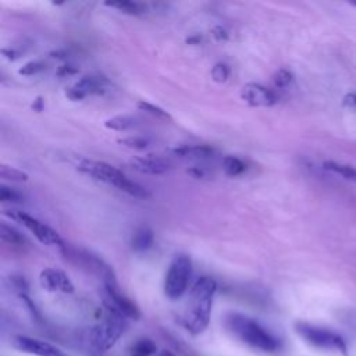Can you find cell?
I'll return each mask as SVG.
<instances>
[{"mask_svg": "<svg viewBox=\"0 0 356 356\" xmlns=\"http://www.w3.org/2000/svg\"><path fill=\"white\" fill-rule=\"evenodd\" d=\"M216 291L217 284L210 277L199 278L192 286L185 312L182 314V325L192 335L202 334L207 328Z\"/></svg>", "mask_w": 356, "mask_h": 356, "instance_id": "cell-1", "label": "cell"}, {"mask_svg": "<svg viewBox=\"0 0 356 356\" xmlns=\"http://www.w3.org/2000/svg\"><path fill=\"white\" fill-rule=\"evenodd\" d=\"M227 328L243 343L261 352H275L280 349V339L266 330L260 323L241 313H229L225 318Z\"/></svg>", "mask_w": 356, "mask_h": 356, "instance_id": "cell-2", "label": "cell"}, {"mask_svg": "<svg viewBox=\"0 0 356 356\" xmlns=\"http://www.w3.org/2000/svg\"><path fill=\"white\" fill-rule=\"evenodd\" d=\"M78 170L81 172H83L85 175L93 178L96 181H100L103 184L111 185L132 197L149 199L152 196L149 189H146L140 184L129 179L121 170H118L117 167H114L108 163L85 159V160L79 161Z\"/></svg>", "mask_w": 356, "mask_h": 356, "instance_id": "cell-3", "label": "cell"}, {"mask_svg": "<svg viewBox=\"0 0 356 356\" xmlns=\"http://www.w3.org/2000/svg\"><path fill=\"white\" fill-rule=\"evenodd\" d=\"M128 327L127 318L120 313L108 310L107 317L90 328L88 343L96 353H104L111 349Z\"/></svg>", "mask_w": 356, "mask_h": 356, "instance_id": "cell-4", "label": "cell"}, {"mask_svg": "<svg viewBox=\"0 0 356 356\" xmlns=\"http://www.w3.org/2000/svg\"><path fill=\"white\" fill-rule=\"evenodd\" d=\"M192 274V261L188 254H175L164 277V293L168 299H179L189 284Z\"/></svg>", "mask_w": 356, "mask_h": 356, "instance_id": "cell-5", "label": "cell"}, {"mask_svg": "<svg viewBox=\"0 0 356 356\" xmlns=\"http://www.w3.org/2000/svg\"><path fill=\"white\" fill-rule=\"evenodd\" d=\"M60 252L71 261L86 267L90 273L96 274L97 277L102 278L103 285H111V284H117L115 280V274L113 271V268L103 260L100 259L97 254L86 250V249H79V248H74L70 246L67 243H64V246L60 249Z\"/></svg>", "mask_w": 356, "mask_h": 356, "instance_id": "cell-6", "label": "cell"}, {"mask_svg": "<svg viewBox=\"0 0 356 356\" xmlns=\"http://www.w3.org/2000/svg\"><path fill=\"white\" fill-rule=\"evenodd\" d=\"M296 332L310 345L316 346V348H321V349H327V350H335V352H341L343 355H346L348 352V346L345 339L327 328L323 327H316L307 323H296L295 325Z\"/></svg>", "mask_w": 356, "mask_h": 356, "instance_id": "cell-7", "label": "cell"}, {"mask_svg": "<svg viewBox=\"0 0 356 356\" xmlns=\"http://www.w3.org/2000/svg\"><path fill=\"white\" fill-rule=\"evenodd\" d=\"M4 214L8 216L11 220L22 224L43 245L57 246L58 249H61L64 246L65 242L61 239V236L53 228H50L44 222L39 221L38 218L26 214L25 211H21V210H6Z\"/></svg>", "mask_w": 356, "mask_h": 356, "instance_id": "cell-8", "label": "cell"}, {"mask_svg": "<svg viewBox=\"0 0 356 356\" xmlns=\"http://www.w3.org/2000/svg\"><path fill=\"white\" fill-rule=\"evenodd\" d=\"M104 305L107 310H113L115 313H120L125 318H134L138 320L140 317V312L138 306L127 296L124 295L117 284L104 285Z\"/></svg>", "mask_w": 356, "mask_h": 356, "instance_id": "cell-9", "label": "cell"}, {"mask_svg": "<svg viewBox=\"0 0 356 356\" xmlns=\"http://www.w3.org/2000/svg\"><path fill=\"white\" fill-rule=\"evenodd\" d=\"M241 99L252 107H271L278 103V95L275 90L257 82L243 85L241 89Z\"/></svg>", "mask_w": 356, "mask_h": 356, "instance_id": "cell-10", "label": "cell"}, {"mask_svg": "<svg viewBox=\"0 0 356 356\" xmlns=\"http://www.w3.org/2000/svg\"><path fill=\"white\" fill-rule=\"evenodd\" d=\"M14 346L21 352L36 355V356H70L63 349H60L58 346L50 342L26 337V335H17L14 338Z\"/></svg>", "mask_w": 356, "mask_h": 356, "instance_id": "cell-11", "label": "cell"}, {"mask_svg": "<svg viewBox=\"0 0 356 356\" xmlns=\"http://www.w3.org/2000/svg\"><path fill=\"white\" fill-rule=\"evenodd\" d=\"M107 81L102 76H83L72 86L67 88L65 96L72 102H79L89 95H103Z\"/></svg>", "mask_w": 356, "mask_h": 356, "instance_id": "cell-12", "label": "cell"}, {"mask_svg": "<svg viewBox=\"0 0 356 356\" xmlns=\"http://www.w3.org/2000/svg\"><path fill=\"white\" fill-rule=\"evenodd\" d=\"M129 165L140 172L149 175H160L171 168V163L160 156L156 154H146V156H135L129 160Z\"/></svg>", "mask_w": 356, "mask_h": 356, "instance_id": "cell-13", "label": "cell"}, {"mask_svg": "<svg viewBox=\"0 0 356 356\" xmlns=\"http://www.w3.org/2000/svg\"><path fill=\"white\" fill-rule=\"evenodd\" d=\"M40 285L49 292H74V285L68 275L56 268H44L39 275Z\"/></svg>", "mask_w": 356, "mask_h": 356, "instance_id": "cell-14", "label": "cell"}, {"mask_svg": "<svg viewBox=\"0 0 356 356\" xmlns=\"http://www.w3.org/2000/svg\"><path fill=\"white\" fill-rule=\"evenodd\" d=\"M174 156L179 159H207L213 156V147L207 145H184L172 149Z\"/></svg>", "mask_w": 356, "mask_h": 356, "instance_id": "cell-15", "label": "cell"}, {"mask_svg": "<svg viewBox=\"0 0 356 356\" xmlns=\"http://www.w3.org/2000/svg\"><path fill=\"white\" fill-rule=\"evenodd\" d=\"M153 241H154V235L152 229L147 227H140L134 232L131 238V248L135 252H145L152 248Z\"/></svg>", "mask_w": 356, "mask_h": 356, "instance_id": "cell-16", "label": "cell"}, {"mask_svg": "<svg viewBox=\"0 0 356 356\" xmlns=\"http://www.w3.org/2000/svg\"><path fill=\"white\" fill-rule=\"evenodd\" d=\"M104 6L118 10L122 14L128 15H142L147 11V6L139 1H129V0H118V1H106Z\"/></svg>", "mask_w": 356, "mask_h": 356, "instance_id": "cell-17", "label": "cell"}, {"mask_svg": "<svg viewBox=\"0 0 356 356\" xmlns=\"http://www.w3.org/2000/svg\"><path fill=\"white\" fill-rule=\"evenodd\" d=\"M136 117L134 115H128V114H121V115H114L108 120L104 121V127L113 131H118V132H124L128 131L134 127H136Z\"/></svg>", "mask_w": 356, "mask_h": 356, "instance_id": "cell-18", "label": "cell"}, {"mask_svg": "<svg viewBox=\"0 0 356 356\" xmlns=\"http://www.w3.org/2000/svg\"><path fill=\"white\" fill-rule=\"evenodd\" d=\"M0 236H1L3 242L8 243V245H13V246H17V248H24L26 245L25 236L19 231H17L15 228L7 225L6 222L0 224Z\"/></svg>", "mask_w": 356, "mask_h": 356, "instance_id": "cell-19", "label": "cell"}, {"mask_svg": "<svg viewBox=\"0 0 356 356\" xmlns=\"http://www.w3.org/2000/svg\"><path fill=\"white\" fill-rule=\"evenodd\" d=\"M222 170L228 177H238L246 171V164L235 156H225L222 159Z\"/></svg>", "mask_w": 356, "mask_h": 356, "instance_id": "cell-20", "label": "cell"}, {"mask_svg": "<svg viewBox=\"0 0 356 356\" xmlns=\"http://www.w3.org/2000/svg\"><path fill=\"white\" fill-rule=\"evenodd\" d=\"M324 168L328 171H332L341 177H343L345 179L349 181H356V168L348 164H342V163H337V161H324Z\"/></svg>", "mask_w": 356, "mask_h": 356, "instance_id": "cell-21", "label": "cell"}, {"mask_svg": "<svg viewBox=\"0 0 356 356\" xmlns=\"http://www.w3.org/2000/svg\"><path fill=\"white\" fill-rule=\"evenodd\" d=\"M136 106H138L139 110H142V111H145V113H147V114H150V115H153V117H156L159 120L172 121V117L170 115V113H167L164 108H161V107H159L156 104H152V103L145 102V100H139L136 103Z\"/></svg>", "mask_w": 356, "mask_h": 356, "instance_id": "cell-22", "label": "cell"}, {"mask_svg": "<svg viewBox=\"0 0 356 356\" xmlns=\"http://www.w3.org/2000/svg\"><path fill=\"white\" fill-rule=\"evenodd\" d=\"M0 177L3 179H7V181H11V182H25L28 181V174L15 168V167H11V165H6L3 164L0 167Z\"/></svg>", "mask_w": 356, "mask_h": 356, "instance_id": "cell-23", "label": "cell"}, {"mask_svg": "<svg viewBox=\"0 0 356 356\" xmlns=\"http://www.w3.org/2000/svg\"><path fill=\"white\" fill-rule=\"evenodd\" d=\"M156 343L149 339V338H142L139 341H136L132 346L134 355H139V356H149L153 355L156 352Z\"/></svg>", "mask_w": 356, "mask_h": 356, "instance_id": "cell-24", "label": "cell"}, {"mask_svg": "<svg viewBox=\"0 0 356 356\" xmlns=\"http://www.w3.org/2000/svg\"><path fill=\"white\" fill-rule=\"evenodd\" d=\"M0 200L3 203H22L24 202V195L10 186L1 185L0 186Z\"/></svg>", "mask_w": 356, "mask_h": 356, "instance_id": "cell-25", "label": "cell"}, {"mask_svg": "<svg viewBox=\"0 0 356 356\" xmlns=\"http://www.w3.org/2000/svg\"><path fill=\"white\" fill-rule=\"evenodd\" d=\"M121 145L134 150H146L150 146V140L143 136H128L118 140Z\"/></svg>", "mask_w": 356, "mask_h": 356, "instance_id": "cell-26", "label": "cell"}, {"mask_svg": "<svg viewBox=\"0 0 356 356\" xmlns=\"http://www.w3.org/2000/svg\"><path fill=\"white\" fill-rule=\"evenodd\" d=\"M291 81H292V74L286 68H280L273 75V83L277 89L286 88L291 83Z\"/></svg>", "mask_w": 356, "mask_h": 356, "instance_id": "cell-27", "label": "cell"}, {"mask_svg": "<svg viewBox=\"0 0 356 356\" xmlns=\"http://www.w3.org/2000/svg\"><path fill=\"white\" fill-rule=\"evenodd\" d=\"M44 68H46V64L43 61H38V60L28 61L18 70V74L24 76H32L42 72Z\"/></svg>", "mask_w": 356, "mask_h": 356, "instance_id": "cell-28", "label": "cell"}, {"mask_svg": "<svg viewBox=\"0 0 356 356\" xmlns=\"http://www.w3.org/2000/svg\"><path fill=\"white\" fill-rule=\"evenodd\" d=\"M211 76L216 82L218 83H222L228 79L229 76V68L227 64L224 63H217L213 68H211Z\"/></svg>", "mask_w": 356, "mask_h": 356, "instance_id": "cell-29", "label": "cell"}, {"mask_svg": "<svg viewBox=\"0 0 356 356\" xmlns=\"http://www.w3.org/2000/svg\"><path fill=\"white\" fill-rule=\"evenodd\" d=\"M78 72V68H75L74 65H61V67H58V70H57V75L58 76H68V75H74V74H76Z\"/></svg>", "mask_w": 356, "mask_h": 356, "instance_id": "cell-30", "label": "cell"}, {"mask_svg": "<svg viewBox=\"0 0 356 356\" xmlns=\"http://www.w3.org/2000/svg\"><path fill=\"white\" fill-rule=\"evenodd\" d=\"M188 174H191V175L195 177V178H206V175H207V172H206L203 168H200V167H192V168H189V170H188Z\"/></svg>", "mask_w": 356, "mask_h": 356, "instance_id": "cell-31", "label": "cell"}, {"mask_svg": "<svg viewBox=\"0 0 356 356\" xmlns=\"http://www.w3.org/2000/svg\"><path fill=\"white\" fill-rule=\"evenodd\" d=\"M343 103L349 107H356V93H348L343 97Z\"/></svg>", "mask_w": 356, "mask_h": 356, "instance_id": "cell-32", "label": "cell"}, {"mask_svg": "<svg viewBox=\"0 0 356 356\" xmlns=\"http://www.w3.org/2000/svg\"><path fill=\"white\" fill-rule=\"evenodd\" d=\"M32 108L36 110V111H40V110L43 108V100H42V97H38V99L33 102Z\"/></svg>", "mask_w": 356, "mask_h": 356, "instance_id": "cell-33", "label": "cell"}, {"mask_svg": "<svg viewBox=\"0 0 356 356\" xmlns=\"http://www.w3.org/2000/svg\"><path fill=\"white\" fill-rule=\"evenodd\" d=\"M157 356H175L171 350H167V349H161L159 353H157Z\"/></svg>", "mask_w": 356, "mask_h": 356, "instance_id": "cell-34", "label": "cell"}, {"mask_svg": "<svg viewBox=\"0 0 356 356\" xmlns=\"http://www.w3.org/2000/svg\"><path fill=\"white\" fill-rule=\"evenodd\" d=\"M199 40H200V36H192V38L188 39V43H196Z\"/></svg>", "mask_w": 356, "mask_h": 356, "instance_id": "cell-35", "label": "cell"}, {"mask_svg": "<svg viewBox=\"0 0 356 356\" xmlns=\"http://www.w3.org/2000/svg\"><path fill=\"white\" fill-rule=\"evenodd\" d=\"M350 4H352V6H356V1H350Z\"/></svg>", "mask_w": 356, "mask_h": 356, "instance_id": "cell-36", "label": "cell"}, {"mask_svg": "<svg viewBox=\"0 0 356 356\" xmlns=\"http://www.w3.org/2000/svg\"><path fill=\"white\" fill-rule=\"evenodd\" d=\"M132 356H139V355H132Z\"/></svg>", "mask_w": 356, "mask_h": 356, "instance_id": "cell-37", "label": "cell"}]
</instances>
